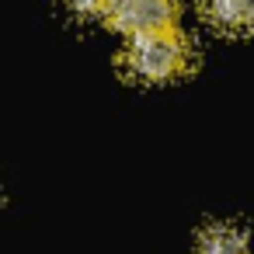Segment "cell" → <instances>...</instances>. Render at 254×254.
<instances>
[{
    "label": "cell",
    "instance_id": "1",
    "mask_svg": "<svg viewBox=\"0 0 254 254\" xmlns=\"http://www.w3.org/2000/svg\"><path fill=\"white\" fill-rule=\"evenodd\" d=\"M122 70L143 84H167L191 70V46L181 28H164L150 35H132L122 49Z\"/></svg>",
    "mask_w": 254,
    "mask_h": 254
},
{
    "label": "cell",
    "instance_id": "2",
    "mask_svg": "<svg viewBox=\"0 0 254 254\" xmlns=\"http://www.w3.org/2000/svg\"><path fill=\"white\" fill-rule=\"evenodd\" d=\"M178 0H115V7L108 11L112 28L122 35H150L164 28H178Z\"/></svg>",
    "mask_w": 254,
    "mask_h": 254
},
{
    "label": "cell",
    "instance_id": "3",
    "mask_svg": "<svg viewBox=\"0 0 254 254\" xmlns=\"http://www.w3.org/2000/svg\"><path fill=\"white\" fill-rule=\"evenodd\" d=\"M205 21L223 35H247L251 32V0H198Z\"/></svg>",
    "mask_w": 254,
    "mask_h": 254
},
{
    "label": "cell",
    "instance_id": "4",
    "mask_svg": "<svg viewBox=\"0 0 254 254\" xmlns=\"http://www.w3.org/2000/svg\"><path fill=\"white\" fill-rule=\"evenodd\" d=\"M195 254H247V233L237 223H209L195 240Z\"/></svg>",
    "mask_w": 254,
    "mask_h": 254
},
{
    "label": "cell",
    "instance_id": "5",
    "mask_svg": "<svg viewBox=\"0 0 254 254\" xmlns=\"http://www.w3.org/2000/svg\"><path fill=\"white\" fill-rule=\"evenodd\" d=\"M77 14H91V18H108V11L115 7V0H66Z\"/></svg>",
    "mask_w": 254,
    "mask_h": 254
}]
</instances>
